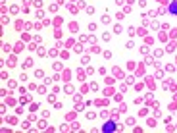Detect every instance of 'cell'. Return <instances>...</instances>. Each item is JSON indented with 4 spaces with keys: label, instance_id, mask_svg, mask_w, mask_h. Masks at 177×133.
<instances>
[{
    "label": "cell",
    "instance_id": "cell-1",
    "mask_svg": "<svg viewBox=\"0 0 177 133\" xmlns=\"http://www.w3.org/2000/svg\"><path fill=\"white\" fill-rule=\"evenodd\" d=\"M169 10H171L173 14H175V12H177V4H171V8H169Z\"/></svg>",
    "mask_w": 177,
    "mask_h": 133
}]
</instances>
